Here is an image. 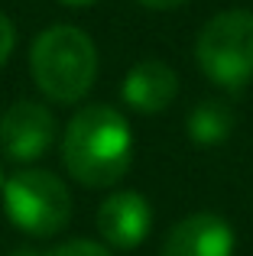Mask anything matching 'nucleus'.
Masks as SVG:
<instances>
[{
	"mask_svg": "<svg viewBox=\"0 0 253 256\" xmlns=\"http://www.w3.org/2000/svg\"><path fill=\"white\" fill-rule=\"evenodd\" d=\"M133 159V133L124 114L108 104H91L68 120L62 136V162L75 182L110 188L126 175Z\"/></svg>",
	"mask_w": 253,
	"mask_h": 256,
	"instance_id": "nucleus-1",
	"label": "nucleus"
},
{
	"mask_svg": "<svg viewBox=\"0 0 253 256\" xmlns=\"http://www.w3.org/2000/svg\"><path fill=\"white\" fill-rule=\"evenodd\" d=\"M30 68L39 91L56 104H75L91 91L98 75V49L88 32L52 26L39 32L30 49Z\"/></svg>",
	"mask_w": 253,
	"mask_h": 256,
	"instance_id": "nucleus-2",
	"label": "nucleus"
},
{
	"mask_svg": "<svg viewBox=\"0 0 253 256\" xmlns=\"http://www.w3.org/2000/svg\"><path fill=\"white\" fill-rule=\"evenodd\" d=\"M195 58L218 88L240 91L253 78V13L224 10L208 20L198 32Z\"/></svg>",
	"mask_w": 253,
	"mask_h": 256,
	"instance_id": "nucleus-3",
	"label": "nucleus"
},
{
	"mask_svg": "<svg viewBox=\"0 0 253 256\" xmlns=\"http://www.w3.org/2000/svg\"><path fill=\"white\" fill-rule=\"evenodd\" d=\"M4 211L23 234L52 237L72 220V194L58 175L46 169H20L4 182Z\"/></svg>",
	"mask_w": 253,
	"mask_h": 256,
	"instance_id": "nucleus-4",
	"label": "nucleus"
},
{
	"mask_svg": "<svg viewBox=\"0 0 253 256\" xmlns=\"http://www.w3.org/2000/svg\"><path fill=\"white\" fill-rule=\"evenodd\" d=\"M56 140V117L36 100H16L0 117V152L13 162H36Z\"/></svg>",
	"mask_w": 253,
	"mask_h": 256,
	"instance_id": "nucleus-5",
	"label": "nucleus"
},
{
	"mask_svg": "<svg viewBox=\"0 0 253 256\" xmlns=\"http://www.w3.org/2000/svg\"><path fill=\"white\" fill-rule=\"evenodd\" d=\"M162 256H234V230L221 214H188L166 234Z\"/></svg>",
	"mask_w": 253,
	"mask_h": 256,
	"instance_id": "nucleus-6",
	"label": "nucleus"
},
{
	"mask_svg": "<svg viewBox=\"0 0 253 256\" xmlns=\"http://www.w3.org/2000/svg\"><path fill=\"white\" fill-rule=\"evenodd\" d=\"M152 208L140 192H114L98 208V230L114 250H133L146 240Z\"/></svg>",
	"mask_w": 253,
	"mask_h": 256,
	"instance_id": "nucleus-7",
	"label": "nucleus"
},
{
	"mask_svg": "<svg viewBox=\"0 0 253 256\" xmlns=\"http://www.w3.org/2000/svg\"><path fill=\"white\" fill-rule=\"evenodd\" d=\"M124 100L133 107L136 114H159L176 100L178 94V78L159 58H143L126 72L124 84H120Z\"/></svg>",
	"mask_w": 253,
	"mask_h": 256,
	"instance_id": "nucleus-8",
	"label": "nucleus"
},
{
	"mask_svg": "<svg viewBox=\"0 0 253 256\" xmlns=\"http://www.w3.org/2000/svg\"><path fill=\"white\" fill-rule=\"evenodd\" d=\"M230 130H234V114H230V107L221 104V100H202L188 117V133H192V140L202 143V146L224 143Z\"/></svg>",
	"mask_w": 253,
	"mask_h": 256,
	"instance_id": "nucleus-9",
	"label": "nucleus"
},
{
	"mask_svg": "<svg viewBox=\"0 0 253 256\" xmlns=\"http://www.w3.org/2000/svg\"><path fill=\"white\" fill-rule=\"evenodd\" d=\"M46 256H110V250L98 240H68V244H58L56 250H49Z\"/></svg>",
	"mask_w": 253,
	"mask_h": 256,
	"instance_id": "nucleus-10",
	"label": "nucleus"
},
{
	"mask_svg": "<svg viewBox=\"0 0 253 256\" xmlns=\"http://www.w3.org/2000/svg\"><path fill=\"white\" fill-rule=\"evenodd\" d=\"M13 42H16V30H13V23L4 16V13H0V65L10 58Z\"/></svg>",
	"mask_w": 253,
	"mask_h": 256,
	"instance_id": "nucleus-11",
	"label": "nucleus"
},
{
	"mask_svg": "<svg viewBox=\"0 0 253 256\" xmlns=\"http://www.w3.org/2000/svg\"><path fill=\"white\" fill-rule=\"evenodd\" d=\"M143 6H152V10H172V6L185 4V0H140Z\"/></svg>",
	"mask_w": 253,
	"mask_h": 256,
	"instance_id": "nucleus-12",
	"label": "nucleus"
},
{
	"mask_svg": "<svg viewBox=\"0 0 253 256\" xmlns=\"http://www.w3.org/2000/svg\"><path fill=\"white\" fill-rule=\"evenodd\" d=\"M58 4H65V6H91L94 0H58Z\"/></svg>",
	"mask_w": 253,
	"mask_h": 256,
	"instance_id": "nucleus-13",
	"label": "nucleus"
},
{
	"mask_svg": "<svg viewBox=\"0 0 253 256\" xmlns=\"http://www.w3.org/2000/svg\"><path fill=\"white\" fill-rule=\"evenodd\" d=\"M13 256H39V253H36V250H16Z\"/></svg>",
	"mask_w": 253,
	"mask_h": 256,
	"instance_id": "nucleus-14",
	"label": "nucleus"
},
{
	"mask_svg": "<svg viewBox=\"0 0 253 256\" xmlns=\"http://www.w3.org/2000/svg\"><path fill=\"white\" fill-rule=\"evenodd\" d=\"M4 182H6V178H4V169H0V188H4Z\"/></svg>",
	"mask_w": 253,
	"mask_h": 256,
	"instance_id": "nucleus-15",
	"label": "nucleus"
}]
</instances>
